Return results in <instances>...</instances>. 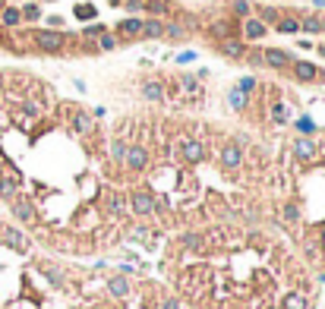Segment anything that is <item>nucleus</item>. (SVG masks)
<instances>
[{"label":"nucleus","mask_w":325,"mask_h":309,"mask_svg":"<svg viewBox=\"0 0 325 309\" xmlns=\"http://www.w3.org/2000/svg\"><path fill=\"white\" fill-rule=\"evenodd\" d=\"M32 41L38 44L41 51H60L66 44V35L63 32H54V29H41V32L32 35Z\"/></svg>","instance_id":"nucleus-1"},{"label":"nucleus","mask_w":325,"mask_h":309,"mask_svg":"<svg viewBox=\"0 0 325 309\" xmlns=\"http://www.w3.org/2000/svg\"><path fill=\"white\" fill-rule=\"evenodd\" d=\"M262 63H268L272 69H287V66L294 63V57L287 51H281V47H265L262 51Z\"/></svg>","instance_id":"nucleus-2"},{"label":"nucleus","mask_w":325,"mask_h":309,"mask_svg":"<svg viewBox=\"0 0 325 309\" xmlns=\"http://www.w3.org/2000/svg\"><path fill=\"white\" fill-rule=\"evenodd\" d=\"M240 161H243V149L237 142H227L224 149H221V168L224 171H234V168H240Z\"/></svg>","instance_id":"nucleus-3"},{"label":"nucleus","mask_w":325,"mask_h":309,"mask_svg":"<svg viewBox=\"0 0 325 309\" xmlns=\"http://www.w3.org/2000/svg\"><path fill=\"white\" fill-rule=\"evenodd\" d=\"M130 205H133V211H136V215H152V211H155V196H152V193L136 189V193L130 196Z\"/></svg>","instance_id":"nucleus-4"},{"label":"nucleus","mask_w":325,"mask_h":309,"mask_svg":"<svg viewBox=\"0 0 325 309\" xmlns=\"http://www.w3.org/2000/svg\"><path fill=\"white\" fill-rule=\"evenodd\" d=\"M126 168L130 171H146V164H149V152L142 149V145H133V149H126Z\"/></svg>","instance_id":"nucleus-5"},{"label":"nucleus","mask_w":325,"mask_h":309,"mask_svg":"<svg viewBox=\"0 0 325 309\" xmlns=\"http://www.w3.org/2000/svg\"><path fill=\"white\" fill-rule=\"evenodd\" d=\"M294 155H297L300 161H313V158L319 155V145H316L313 139L300 136V139H294Z\"/></svg>","instance_id":"nucleus-6"},{"label":"nucleus","mask_w":325,"mask_h":309,"mask_svg":"<svg viewBox=\"0 0 325 309\" xmlns=\"http://www.w3.org/2000/svg\"><path fill=\"white\" fill-rule=\"evenodd\" d=\"M291 66H294V76H297L300 82H316V79H319V66L306 63V60H294Z\"/></svg>","instance_id":"nucleus-7"},{"label":"nucleus","mask_w":325,"mask_h":309,"mask_svg":"<svg viewBox=\"0 0 325 309\" xmlns=\"http://www.w3.org/2000/svg\"><path fill=\"white\" fill-rule=\"evenodd\" d=\"M117 35H123V38H136V35H142V19H139V16L120 19L117 22Z\"/></svg>","instance_id":"nucleus-8"},{"label":"nucleus","mask_w":325,"mask_h":309,"mask_svg":"<svg viewBox=\"0 0 325 309\" xmlns=\"http://www.w3.org/2000/svg\"><path fill=\"white\" fill-rule=\"evenodd\" d=\"M265 32H268V26H265L262 19H243V38H249V41H259Z\"/></svg>","instance_id":"nucleus-9"},{"label":"nucleus","mask_w":325,"mask_h":309,"mask_svg":"<svg viewBox=\"0 0 325 309\" xmlns=\"http://www.w3.org/2000/svg\"><path fill=\"white\" fill-rule=\"evenodd\" d=\"M19 22H22L19 7H4V10H0V26H4V29H16Z\"/></svg>","instance_id":"nucleus-10"},{"label":"nucleus","mask_w":325,"mask_h":309,"mask_svg":"<svg viewBox=\"0 0 325 309\" xmlns=\"http://www.w3.org/2000/svg\"><path fill=\"white\" fill-rule=\"evenodd\" d=\"M218 47H221V54H227V57H246V44L240 38H224Z\"/></svg>","instance_id":"nucleus-11"},{"label":"nucleus","mask_w":325,"mask_h":309,"mask_svg":"<svg viewBox=\"0 0 325 309\" xmlns=\"http://www.w3.org/2000/svg\"><path fill=\"white\" fill-rule=\"evenodd\" d=\"M165 35V19H142V38H161Z\"/></svg>","instance_id":"nucleus-12"},{"label":"nucleus","mask_w":325,"mask_h":309,"mask_svg":"<svg viewBox=\"0 0 325 309\" xmlns=\"http://www.w3.org/2000/svg\"><path fill=\"white\" fill-rule=\"evenodd\" d=\"M205 152H202V142H196V139H187L183 142V158L187 161H199Z\"/></svg>","instance_id":"nucleus-13"},{"label":"nucleus","mask_w":325,"mask_h":309,"mask_svg":"<svg viewBox=\"0 0 325 309\" xmlns=\"http://www.w3.org/2000/svg\"><path fill=\"white\" fill-rule=\"evenodd\" d=\"M142 98L161 101V98H165V85H161V82H146V85H142Z\"/></svg>","instance_id":"nucleus-14"},{"label":"nucleus","mask_w":325,"mask_h":309,"mask_svg":"<svg viewBox=\"0 0 325 309\" xmlns=\"http://www.w3.org/2000/svg\"><path fill=\"white\" fill-rule=\"evenodd\" d=\"M13 211H16V218H19V221H26V224H32V205L29 202H22V199H19V202H13Z\"/></svg>","instance_id":"nucleus-15"},{"label":"nucleus","mask_w":325,"mask_h":309,"mask_svg":"<svg viewBox=\"0 0 325 309\" xmlns=\"http://www.w3.org/2000/svg\"><path fill=\"white\" fill-rule=\"evenodd\" d=\"M0 233H4V240H7V243H13V246H19V249L26 246V240H22V233H19V230H13V227H4V230H0Z\"/></svg>","instance_id":"nucleus-16"},{"label":"nucleus","mask_w":325,"mask_h":309,"mask_svg":"<svg viewBox=\"0 0 325 309\" xmlns=\"http://www.w3.org/2000/svg\"><path fill=\"white\" fill-rule=\"evenodd\" d=\"M278 32H284V35H294V32H300V19L287 16V19H281V22H278Z\"/></svg>","instance_id":"nucleus-17"},{"label":"nucleus","mask_w":325,"mask_h":309,"mask_svg":"<svg viewBox=\"0 0 325 309\" xmlns=\"http://www.w3.org/2000/svg\"><path fill=\"white\" fill-rule=\"evenodd\" d=\"M259 19L268 26V22H278V19H281V13H278L275 7H259Z\"/></svg>","instance_id":"nucleus-18"},{"label":"nucleus","mask_w":325,"mask_h":309,"mask_svg":"<svg viewBox=\"0 0 325 309\" xmlns=\"http://www.w3.org/2000/svg\"><path fill=\"white\" fill-rule=\"evenodd\" d=\"M300 29H306V32H313V35H319V32H322V22H319V16H303V22H300Z\"/></svg>","instance_id":"nucleus-19"},{"label":"nucleus","mask_w":325,"mask_h":309,"mask_svg":"<svg viewBox=\"0 0 325 309\" xmlns=\"http://www.w3.org/2000/svg\"><path fill=\"white\" fill-rule=\"evenodd\" d=\"M284 309H306V297L303 294H291L284 300Z\"/></svg>","instance_id":"nucleus-20"},{"label":"nucleus","mask_w":325,"mask_h":309,"mask_svg":"<svg viewBox=\"0 0 325 309\" xmlns=\"http://www.w3.org/2000/svg\"><path fill=\"white\" fill-rule=\"evenodd\" d=\"M73 126H76L79 133H88V130H92V117H88V114H76L73 117Z\"/></svg>","instance_id":"nucleus-21"},{"label":"nucleus","mask_w":325,"mask_h":309,"mask_svg":"<svg viewBox=\"0 0 325 309\" xmlns=\"http://www.w3.org/2000/svg\"><path fill=\"white\" fill-rule=\"evenodd\" d=\"M111 158H114V161H117V164H120V161L126 158V142H120V139H117V142L111 145Z\"/></svg>","instance_id":"nucleus-22"},{"label":"nucleus","mask_w":325,"mask_h":309,"mask_svg":"<svg viewBox=\"0 0 325 309\" xmlns=\"http://www.w3.org/2000/svg\"><path fill=\"white\" fill-rule=\"evenodd\" d=\"M126 278H111V294H117V297H126Z\"/></svg>","instance_id":"nucleus-23"},{"label":"nucleus","mask_w":325,"mask_h":309,"mask_svg":"<svg viewBox=\"0 0 325 309\" xmlns=\"http://www.w3.org/2000/svg\"><path fill=\"white\" fill-rule=\"evenodd\" d=\"M234 13H237V16H243V19H246V16L252 13V4H249V0H234Z\"/></svg>","instance_id":"nucleus-24"},{"label":"nucleus","mask_w":325,"mask_h":309,"mask_svg":"<svg viewBox=\"0 0 325 309\" xmlns=\"http://www.w3.org/2000/svg\"><path fill=\"white\" fill-rule=\"evenodd\" d=\"M183 246L187 249H202V237L199 233H183Z\"/></svg>","instance_id":"nucleus-25"},{"label":"nucleus","mask_w":325,"mask_h":309,"mask_svg":"<svg viewBox=\"0 0 325 309\" xmlns=\"http://www.w3.org/2000/svg\"><path fill=\"white\" fill-rule=\"evenodd\" d=\"M19 13H22V19H38V16H41V7H38V4H29V7H22Z\"/></svg>","instance_id":"nucleus-26"},{"label":"nucleus","mask_w":325,"mask_h":309,"mask_svg":"<svg viewBox=\"0 0 325 309\" xmlns=\"http://www.w3.org/2000/svg\"><path fill=\"white\" fill-rule=\"evenodd\" d=\"M107 205H111V211H123V208H126V199H123L120 193H114L111 199H107Z\"/></svg>","instance_id":"nucleus-27"},{"label":"nucleus","mask_w":325,"mask_h":309,"mask_svg":"<svg viewBox=\"0 0 325 309\" xmlns=\"http://www.w3.org/2000/svg\"><path fill=\"white\" fill-rule=\"evenodd\" d=\"M98 44H101L104 51H114V47H117V38H114V35H107V32H104V35H98Z\"/></svg>","instance_id":"nucleus-28"},{"label":"nucleus","mask_w":325,"mask_h":309,"mask_svg":"<svg viewBox=\"0 0 325 309\" xmlns=\"http://www.w3.org/2000/svg\"><path fill=\"white\" fill-rule=\"evenodd\" d=\"M230 104L237 107V111H243V104H246V95H243V92H237V88H234V92H230Z\"/></svg>","instance_id":"nucleus-29"},{"label":"nucleus","mask_w":325,"mask_h":309,"mask_svg":"<svg viewBox=\"0 0 325 309\" xmlns=\"http://www.w3.org/2000/svg\"><path fill=\"white\" fill-rule=\"evenodd\" d=\"M13 193H16V183L10 177H4V180H0V196H13Z\"/></svg>","instance_id":"nucleus-30"},{"label":"nucleus","mask_w":325,"mask_h":309,"mask_svg":"<svg viewBox=\"0 0 325 309\" xmlns=\"http://www.w3.org/2000/svg\"><path fill=\"white\" fill-rule=\"evenodd\" d=\"M252 88H256V79H249V76L237 82V92H243V95H246V92H252Z\"/></svg>","instance_id":"nucleus-31"},{"label":"nucleus","mask_w":325,"mask_h":309,"mask_svg":"<svg viewBox=\"0 0 325 309\" xmlns=\"http://www.w3.org/2000/svg\"><path fill=\"white\" fill-rule=\"evenodd\" d=\"M297 130H300V133H313L316 126H313V120H310V117H300V120H297Z\"/></svg>","instance_id":"nucleus-32"},{"label":"nucleus","mask_w":325,"mask_h":309,"mask_svg":"<svg viewBox=\"0 0 325 309\" xmlns=\"http://www.w3.org/2000/svg\"><path fill=\"white\" fill-rule=\"evenodd\" d=\"M272 117H275V123H284V120H287V107H284V104H275Z\"/></svg>","instance_id":"nucleus-33"},{"label":"nucleus","mask_w":325,"mask_h":309,"mask_svg":"<svg viewBox=\"0 0 325 309\" xmlns=\"http://www.w3.org/2000/svg\"><path fill=\"white\" fill-rule=\"evenodd\" d=\"M76 16H85V19L92 16V19H95V7H88V4H79V7H76Z\"/></svg>","instance_id":"nucleus-34"},{"label":"nucleus","mask_w":325,"mask_h":309,"mask_svg":"<svg viewBox=\"0 0 325 309\" xmlns=\"http://www.w3.org/2000/svg\"><path fill=\"white\" fill-rule=\"evenodd\" d=\"M297 218H300V215H297V208H294V205H284V221H287V224H294Z\"/></svg>","instance_id":"nucleus-35"},{"label":"nucleus","mask_w":325,"mask_h":309,"mask_svg":"<svg viewBox=\"0 0 325 309\" xmlns=\"http://www.w3.org/2000/svg\"><path fill=\"white\" fill-rule=\"evenodd\" d=\"M98 35H104V26H98V22L85 29V38H98Z\"/></svg>","instance_id":"nucleus-36"},{"label":"nucleus","mask_w":325,"mask_h":309,"mask_svg":"<svg viewBox=\"0 0 325 309\" xmlns=\"http://www.w3.org/2000/svg\"><path fill=\"white\" fill-rule=\"evenodd\" d=\"M180 82H183V88H190V92H196V88H199V82H196L193 76H183Z\"/></svg>","instance_id":"nucleus-37"},{"label":"nucleus","mask_w":325,"mask_h":309,"mask_svg":"<svg viewBox=\"0 0 325 309\" xmlns=\"http://www.w3.org/2000/svg\"><path fill=\"white\" fill-rule=\"evenodd\" d=\"M177 60H180V63H190V60H196V54H193V51H183Z\"/></svg>","instance_id":"nucleus-38"},{"label":"nucleus","mask_w":325,"mask_h":309,"mask_svg":"<svg viewBox=\"0 0 325 309\" xmlns=\"http://www.w3.org/2000/svg\"><path fill=\"white\" fill-rule=\"evenodd\" d=\"M165 309H177V300H168V303H165Z\"/></svg>","instance_id":"nucleus-39"},{"label":"nucleus","mask_w":325,"mask_h":309,"mask_svg":"<svg viewBox=\"0 0 325 309\" xmlns=\"http://www.w3.org/2000/svg\"><path fill=\"white\" fill-rule=\"evenodd\" d=\"M313 4H316V7H319V10H325V0H313Z\"/></svg>","instance_id":"nucleus-40"},{"label":"nucleus","mask_w":325,"mask_h":309,"mask_svg":"<svg viewBox=\"0 0 325 309\" xmlns=\"http://www.w3.org/2000/svg\"><path fill=\"white\" fill-rule=\"evenodd\" d=\"M319 22H322V32H325V16H319Z\"/></svg>","instance_id":"nucleus-41"},{"label":"nucleus","mask_w":325,"mask_h":309,"mask_svg":"<svg viewBox=\"0 0 325 309\" xmlns=\"http://www.w3.org/2000/svg\"><path fill=\"white\" fill-rule=\"evenodd\" d=\"M41 4H54V0H41Z\"/></svg>","instance_id":"nucleus-42"},{"label":"nucleus","mask_w":325,"mask_h":309,"mask_svg":"<svg viewBox=\"0 0 325 309\" xmlns=\"http://www.w3.org/2000/svg\"><path fill=\"white\" fill-rule=\"evenodd\" d=\"M0 10H4V0H0Z\"/></svg>","instance_id":"nucleus-43"},{"label":"nucleus","mask_w":325,"mask_h":309,"mask_svg":"<svg viewBox=\"0 0 325 309\" xmlns=\"http://www.w3.org/2000/svg\"><path fill=\"white\" fill-rule=\"evenodd\" d=\"M126 4H130V0H126Z\"/></svg>","instance_id":"nucleus-44"}]
</instances>
